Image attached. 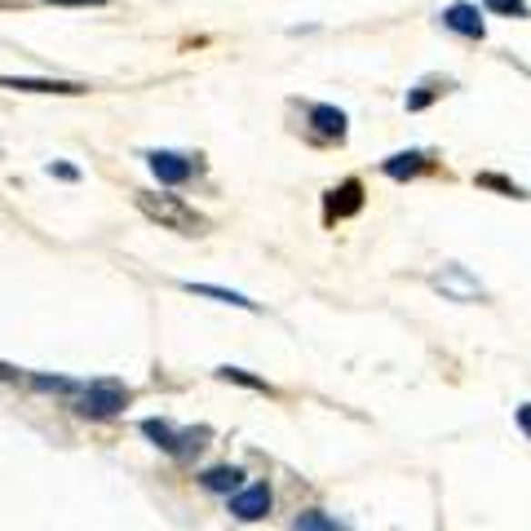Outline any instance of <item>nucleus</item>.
Here are the masks:
<instances>
[{
  "mask_svg": "<svg viewBox=\"0 0 531 531\" xmlns=\"http://www.w3.org/2000/svg\"><path fill=\"white\" fill-rule=\"evenodd\" d=\"M438 288H443V293H452V297H461V301H483V288L465 275L461 266H447V270L438 275Z\"/></svg>",
  "mask_w": 531,
  "mask_h": 531,
  "instance_id": "9d476101",
  "label": "nucleus"
},
{
  "mask_svg": "<svg viewBox=\"0 0 531 531\" xmlns=\"http://www.w3.org/2000/svg\"><path fill=\"white\" fill-rule=\"evenodd\" d=\"M0 376H5V381H18V372H14V367H5V364H0Z\"/></svg>",
  "mask_w": 531,
  "mask_h": 531,
  "instance_id": "4be33fe9",
  "label": "nucleus"
},
{
  "mask_svg": "<svg viewBox=\"0 0 531 531\" xmlns=\"http://www.w3.org/2000/svg\"><path fill=\"white\" fill-rule=\"evenodd\" d=\"M129 390L120 386V381H80V390L71 395V407L80 412V416H89V421H111V416H120L125 407H129Z\"/></svg>",
  "mask_w": 531,
  "mask_h": 531,
  "instance_id": "f03ea898",
  "label": "nucleus"
},
{
  "mask_svg": "<svg viewBox=\"0 0 531 531\" xmlns=\"http://www.w3.org/2000/svg\"><path fill=\"white\" fill-rule=\"evenodd\" d=\"M49 5H71V9H102L106 0H49Z\"/></svg>",
  "mask_w": 531,
  "mask_h": 531,
  "instance_id": "6ab92c4d",
  "label": "nucleus"
},
{
  "mask_svg": "<svg viewBox=\"0 0 531 531\" xmlns=\"http://www.w3.org/2000/svg\"><path fill=\"white\" fill-rule=\"evenodd\" d=\"M137 208H142V213H146L155 226H165V231H177V235H204V231H208V222L199 217L186 199H177V195L137 191Z\"/></svg>",
  "mask_w": 531,
  "mask_h": 531,
  "instance_id": "f257e3e1",
  "label": "nucleus"
},
{
  "mask_svg": "<svg viewBox=\"0 0 531 531\" xmlns=\"http://www.w3.org/2000/svg\"><path fill=\"white\" fill-rule=\"evenodd\" d=\"M310 125L319 137H332V142H341L346 137V111H336L328 102H319V106H310Z\"/></svg>",
  "mask_w": 531,
  "mask_h": 531,
  "instance_id": "6e6552de",
  "label": "nucleus"
},
{
  "mask_svg": "<svg viewBox=\"0 0 531 531\" xmlns=\"http://www.w3.org/2000/svg\"><path fill=\"white\" fill-rule=\"evenodd\" d=\"M518 426L531 434V403H523V407H518Z\"/></svg>",
  "mask_w": 531,
  "mask_h": 531,
  "instance_id": "412c9836",
  "label": "nucleus"
},
{
  "mask_svg": "<svg viewBox=\"0 0 531 531\" xmlns=\"http://www.w3.org/2000/svg\"><path fill=\"white\" fill-rule=\"evenodd\" d=\"M443 27H452L456 35H469V40H483V18H478V9L465 5V0L443 9Z\"/></svg>",
  "mask_w": 531,
  "mask_h": 531,
  "instance_id": "0eeeda50",
  "label": "nucleus"
},
{
  "mask_svg": "<svg viewBox=\"0 0 531 531\" xmlns=\"http://www.w3.org/2000/svg\"><path fill=\"white\" fill-rule=\"evenodd\" d=\"M231 514L239 523H257L270 514V487L266 483H253V487H239L231 496Z\"/></svg>",
  "mask_w": 531,
  "mask_h": 531,
  "instance_id": "39448f33",
  "label": "nucleus"
},
{
  "mask_svg": "<svg viewBox=\"0 0 531 531\" xmlns=\"http://www.w3.org/2000/svg\"><path fill=\"white\" fill-rule=\"evenodd\" d=\"M49 173H58V177H66V182H75V177H80L71 165H49Z\"/></svg>",
  "mask_w": 531,
  "mask_h": 531,
  "instance_id": "aec40b11",
  "label": "nucleus"
},
{
  "mask_svg": "<svg viewBox=\"0 0 531 531\" xmlns=\"http://www.w3.org/2000/svg\"><path fill=\"white\" fill-rule=\"evenodd\" d=\"M364 208V186L359 182H341L336 191H328V217H350Z\"/></svg>",
  "mask_w": 531,
  "mask_h": 531,
  "instance_id": "1a4fd4ad",
  "label": "nucleus"
},
{
  "mask_svg": "<svg viewBox=\"0 0 531 531\" xmlns=\"http://www.w3.org/2000/svg\"><path fill=\"white\" fill-rule=\"evenodd\" d=\"M386 177H395V182H407V177H416V173H426L430 168V160H426V151H398V155H390L386 160Z\"/></svg>",
  "mask_w": 531,
  "mask_h": 531,
  "instance_id": "9b49d317",
  "label": "nucleus"
},
{
  "mask_svg": "<svg viewBox=\"0 0 531 531\" xmlns=\"http://www.w3.org/2000/svg\"><path fill=\"white\" fill-rule=\"evenodd\" d=\"M217 376H222V381H235V386H248V390H266V395H270V386H266L262 376H253V372H244V367H217Z\"/></svg>",
  "mask_w": 531,
  "mask_h": 531,
  "instance_id": "4468645a",
  "label": "nucleus"
},
{
  "mask_svg": "<svg viewBox=\"0 0 531 531\" xmlns=\"http://www.w3.org/2000/svg\"><path fill=\"white\" fill-rule=\"evenodd\" d=\"M478 186H492V191H505V195H523V191H518V186H514V182H505V177H496V173H483V177H478Z\"/></svg>",
  "mask_w": 531,
  "mask_h": 531,
  "instance_id": "a211bd4d",
  "label": "nucleus"
},
{
  "mask_svg": "<svg viewBox=\"0 0 531 531\" xmlns=\"http://www.w3.org/2000/svg\"><path fill=\"white\" fill-rule=\"evenodd\" d=\"M146 165H151V173H155L165 186H182V182L191 177V160L177 155V151H151Z\"/></svg>",
  "mask_w": 531,
  "mask_h": 531,
  "instance_id": "423d86ee",
  "label": "nucleus"
},
{
  "mask_svg": "<svg viewBox=\"0 0 531 531\" xmlns=\"http://www.w3.org/2000/svg\"><path fill=\"white\" fill-rule=\"evenodd\" d=\"M492 14H505V18H527V0H483Z\"/></svg>",
  "mask_w": 531,
  "mask_h": 531,
  "instance_id": "f3484780",
  "label": "nucleus"
},
{
  "mask_svg": "<svg viewBox=\"0 0 531 531\" xmlns=\"http://www.w3.org/2000/svg\"><path fill=\"white\" fill-rule=\"evenodd\" d=\"M142 434H146L160 452H168V456H195L199 447H204V438H208V430H173L168 421H155V416L142 421Z\"/></svg>",
  "mask_w": 531,
  "mask_h": 531,
  "instance_id": "7ed1b4c3",
  "label": "nucleus"
},
{
  "mask_svg": "<svg viewBox=\"0 0 531 531\" xmlns=\"http://www.w3.org/2000/svg\"><path fill=\"white\" fill-rule=\"evenodd\" d=\"M239 478H244V474H239L235 465H213V469L199 474V483H204L208 492H217V496H235V492H239Z\"/></svg>",
  "mask_w": 531,
  "mask_h": 531,
  "instance_id": "f8f14e48",
  "label": "nucleus"
},
{
  "mask_svg": "<svg viewBox=\"0 0 531 531\" xmlns=\"http://www.w3.org/2000/svg\"><path fill=\"white\" fill-rule=\"evenodd\" d=\"M0 89H14V94H63V98L89 94V85H75V80H35V75H0Z\"/></svg>",
  "mask_w": 531,
  "mask_h": 531,
  "instance_id": "20e7f679",
  "label": "nucleus"
},
{
  "mask_svg": "<svg viewBox=\"0 0 531 531\" xmlns=\"http://www.w3.org/2000/svg\"><path fill=\"white\" fill-rule=\"evenodd\" d=\"M186 293L195 297H213V301H226V306H239V310H257V301H248L244 293H231V288H217V284H182Z\"/></svg>",
  "mask_w": 531,
  "mask_h": 531,
  "instance_id": "ddd939ff",
  "label": "nucleus"
},
{
  "mask_svg": "<svg viewBox=\"0 0 531 531\" xmlns=\"http://www.w3.org/2000/svg\"><path fill=\"white\" fill-rule=\"evenodd\" d=\"M443 89H447V85H443ZM443 89H438V80H426V85H416V94H407V111H426V106H430V102L438 98Z\"/></svg>",
  "mask_w": 531,
  "mask_h": 531,
  "instance_id": "2eb2a0df",
  "label": "nucleus"
},
{
  "mask_svg": "<svg viewBox=\"0 0 531 531\" xmlns=\"http://www.w3.org/2000/svg\"><path fill=\"white\" fill-rule=\"evenodd\" d=\"M293 531H341L336 523H332L328 514H319V509H306V514H297V527Z\"/></svg>",
  "mask_w": 531,
  "mask_h": 531,
  "instance_id": "dca6fc26",
  "label": "nucleus"
}]
</instances>
